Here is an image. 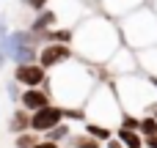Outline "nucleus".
Wrapping results in <instances>:
<instances>
[{
    "mask_svg": "<svg viewBox=\"0 0 157 148\" xmlns=\"http://www.w3.org/2000/svg\"><path fill=\"white\" fill-rule=\"evenodd\" d=\"M47 82H50L52 96L61 102L63 110L83 107V102H88V96L94 93V74L77 60H69L61 69H55V74Z\"/></svg>",
    "mask_w": 157,
    "mask_h": 148,
    "instance_id": "nucleus-1",
    "label": "nucleus"
},
{
    "mask_svg": "<svg viewBox=\"0 0 157 148\" xmlns=\"http://www.w3.org/2000/svg\"><path fill=\"white\" fill-rule=\"evenodd\" d=\"M75 44L77 52L86 55L88 60H105V63L121 49L116 27L105 19H88L86 25H80V30H75Z\"/></svg>",
    "mask_w": 157,
    "mask_h": 148,
    "instance_id": "nucleus-2",
    "label": "nucleus"
},
{
    "mask_svg": "<svg viewBox=\"0 0 157 148\" xmlns=\"http://www.w3.org/2000/svg\"><path fill=\"white\" fill-rule=\"evenodd\" d=\"M116 93L119 102L124 107V113H135V115H155L157 110V88L152 80L144 77H119L116 82Z\"/></svg>",
    "mask_w": 157,
    "mask_h": 148,
    "instance_id": "nucleus-3",
    "label": "nucleus"
},
{
    "mask_svg": "<svg viewBox=\"0 0 157 148\" xmlns=\"http://www.w3.org/2000/svg\"><path fill=\"white\" fill-rule=\"evenodd\" d=\"M86 118H88V124H102V126H108V129H113L116 124L121 126L124 110H121V102H119L116 88H110V85H97L94 93H91L88 102H86Z\"/></svg>",
    "mask_w": 157,
    "mask_h": 148,
    "instance_id": "nucleus-4",
    "label": "nucleus"
},
{
    "mask_svg": "<svg viewBox=\"0 0 157 148\" xmlns=\"http://www.w3.org/2000/svg\"><path fill=\"white\" fill-rule=\"evenodd\" d=\"M124 41L132 49H152L157 47V19L152 11H138L124 22Z\"/></svg>",
    "mask_w": 157,
    "mask_h": 148,
    "instance_id": "nucleus-5",
    "label": "nucleus"
},
{
    "mask_svg": "<svg viewBox=\"0 0 157 148\" xmlns=\"http://www.w3.org/2000/svg\"><path fill=\"white\" fill-rule=\"evenodd\" d=\"M63 118H66V110L61 107V104H50V107H44V110H39V113H33L30 115V132H50V129H55L58 124H63Z\"/></svg>",
    "mask_w": 157,
    "mask_h": 148,
    "instance_id": "nucleus-6",
    "label": "nucleus"
},
{
    "mask_svg": "<svg viewBox=\"0 0 157 148\" xmlns=\"http://www.w3.org/2000/svg\"><path fill=\"white\" fill-rule=\"evenodd\" d=\"M69 60H75L69 44H44V47L39 49V63H41L44 69H61V66L69 63Z\"/></svg>",
    "mask_w": 157,
    "mask_h": 148,
    "instance_id": "nucleus-7",
    "label": "nucleus"
},
{
    "mask_svg": "<svg viewBox=\"0 0 157 148\" xmlns=\"http://www.w3.org/2000/svg\"><path fill=\"white\" fill-rule=\"evenodd\" d=\"M14 80L25 88H41L50 77H47V69L41 63H28V66H17L14 69Z\"/></svg>",
    "mask_w": 157,
    "mask_h": 148,
    "instance_id": "nucleus-8",
    "label": "nucleus"
},
{
    "mask_svg": "<svg viewBox=\"0 0 157 148\" xmlns=\"http://www.w3.org/2000/svg\"><path fill=\"white\" fill-rule=\"evenodd\" d=\"M138 66V58L130 49H119L110 60H108V71H113L116 77H127V71H132Z\"/></svg>",
    "mask_w": 157,
    "mask_h": 148,
    "instance_id": "nucleus-9",
    "label": "nucleus"
},
{
    "mask_svg": "<svg viewBox=\"0 0 157 148\" xmlns=\"http://www.w3.org/2000/svg\"><path fill=\"white\" fill-rule=\"evenodd\" d=\"M19 104H22V110H28V113L33 115V113H39V110H44V107H50V96H47L41 88H25V93H22Z\"/></svg>",
    "mask_w": 157,
    "mask_h": 148,
    "instance_id": "nucleus-10",
    "label": "nucleus"
},
{
    "mask_svg": "<svg viewBox=\"0 0 157 148\" xmlns=\"http://www.w3.org/2000/svg\"><path fill=\"white\" fill-rule=\"evenodd\" d=\"M58 22V16H55V11L52 8H44L41 14H36V19L30 22V30L33 33H39V36H44V33H50L52 30V25Z\"/></svg>",
    "mask_w": 157,
    "mask_h": 148,
    "instance_id": "nucleus-11",
    "label": "nucleus"
},
{
    "mask_svg": "<svg viewBox=\"0 0 157 148\" xmlns=\"http://www.w3.org/2000/svg\"><path fill=\"white\" fill-rule=\"evenodd\" d=\"M8 132L11 135H25L30 132V113L28 110H14L8 118Z\"/></svg>",
    "mask_w": 157,
    "mask_h": 148,
    "instance_id": "nucleus-12",
    "label": "nucleus"
},
{
    "mask_svg": "<svg viewBox=\"0 0 157 148\" xmlns=\"http://www.w3.org/2000/svg\"><path fill=\"white\" fill-rule=\"evenodd\" d=\"M41 38H47V44H72L75 41V30L72 27H52Z\"/></svg>",
    "mask_w": 157,
    "mask_h": 148,
    "instance_id": "nucleus-13",
    "label": "nucleus"
},
{
    "mask_svg": "<svg viewBox=\"0 0 157 148\" xmlns=\"http://www.w3.org/2000/svg\"><path fill=\"white\" fill-rule=\"evenodd\" d=\"M116 137L124 143V148H146V137L141 132H130V129H119Z\"/></svg>",
    "mask_w": 157,
    "mask_h": 148,
    "instance_id": "nucleus-14",
    "label": "nucleus"
},
{
    "mask_svg": "<svg viewBox=\"0 0 157 148\" xmlns=\"http://www.w3.org/2000/svg\"><path fill=\"white\" fill-rule=\"evenodd\" d=\"M69 137H72V126H69L66 121H63V124H58L55 129H50V132L44 135V140H50V143H58V146H61L63 140H69Z\"/></svg>",
    "mask_w": 157,
    "mask_h": 148,
    "instance_id": "nucleus-15",
    "label": "nucleus"
},
{
    "mask_svg": "<svg viewBox=\"0 0 157 148\" xmlns=\"http://www.w3.org/2000/svg\"><path fill=\"white\" fill-rule=\"evenodd\" d=\"M66 143H69L72 148H102V143H99L97 137H91L88 132H86V135H72Z\"/></svg>",
    "mask_w": 157,
    "mask_h": 148,
    "instance_id": "nucleus-16",
    "label": "nucleus"
},
{
    "mask_svg": "<svg viewBox=\"0 0 157 148\" xmlns=\"http://www.w3.org/2000/svg\"><path fill=\"white\" fill-rule=\"evenodd\" d=\"M86 132H88L91 137H97L102 146H105L108 140H113V132H110L108 126H102V124H86Z\"/></svg>",
    "mask_w": 157,
    "mask_h": 148,
    "instance_id": "nucleus-17",
    "label": "nucleus"
},
{
    "mask_svg": "<svg viewBox=\"0 0 157 148\" xmlns=\"http://www.w3.org/2000/svg\"><path fill=\"white\" fill-rule=\"evenodd\" d=\"M138 132H141L146 140H149V137H155V135H157V118H155V115H144V118H141V129H138Z\"/></svg>",
    "mask_w": 157,
    "mask_h": 148,
    "instance_id": "nucleus-18",
    "label": "nucleus"
},
{
    "mask_svg": "<svg viewBox=\"0 0 157 148\" xmlns=\"http://www.w3.org/2000/svg\"><path fill=\"white\" fill-rule=\"evenodd\" d=\"M41 140H39V135L36 132H25V135H17V148H33L39 146Z\"/></svg>",
    "mask_w": 157,
    "mask_h": 148,
    "instance_id": "nucleus-19",
    "label": "nucleus"
},
{
    "mask_svg": "<svg viewBox=\"0 0 157 148\" xmlns=\"http://www.w3.org/2000/svg\"><path fill=\"white\" fill-rule=\"evenodd\" d=\"M119 129L138 132V129H141V115H135V113H124V118H121V126H119Z\"/></svg>",
    "mask_w": 157,
    "mask_h": 148,
    "instance_id": "nucleus-20",
    "label": "nucleus"
},
{
    "mask_svg": "<svg viewBox=\"0 0 157 148\" xmlns=\"http://www.w3.org/2000/svg\"><path fill=\"white\" fill-rule=\"evenodd\" d=\"M6 93H8V99L17 104V102L22 99V93H25V91H19V82H17V80H8V82H6Z\"/></svg>",
    "mask_w": 157,
    "mask_h": 148,
    "instance_id": "nucleus-21",
    "label": "nucleus"
},
{
    "mask_svg": "<svg viewBox=\"0 0 157 148\" xmlns=\"http://www.w3.org/2000/svg\"><path fill=\"white\" fill-rule=\"evenodd\" d=\"M25 3H28V5H30L36 14H41V11L47 8V3H50V0H25Z\"/></svg>",
    "mask_w": 157,
    "mask_h": 148,
    "instance_id": "nucleus-22",
    "label": "nucleus"
},
{
    "mask_svg": "<svg viewBox=\"0 0 157 148\" xmlns=\"http://www.w3.org/2000/svg\"><path fill=\"white\" fill-rule=\"evenodd\" d=\"M8 33H11V30H8V25H6V19L0 16V41H3V38H6Z\"/></svg>",
    "mask_w": 157,
    "mask_h": 148,
    "instance_id": "nucleus-23",
    "label": "nucleus"
},
{
    "mask_svg": "<svg viewBox=\"0 0 157 148\" xmlns=\"http://www.w3.org/2000/svg\"><path fill=\"white\" fill-rule=\"evenodd\" d=\"M105 148H124V143H121L119 137H113V140H108V143H105Z\"/></svg>",
    "mask_w": 157,
    "mask_h": 148,
    "instance_id": "nucleus-24",
    "label": "nucleus"
},
{
    "mask_svg": "<svg viewBox=\"0 0 157 148\" xmlns=\"http://www.w3.org/2000/svg\"><path fill=\"white\" fill-rule=\"evenodd\" d=\"M33 148H61L58 143H50V140H41L39 146H33Z\"/></svg>",
    "mask_w": 157,
    "mask_h": 148,
    "instance_id": "nucleus-25",
    "label": "nucleus"
},
{
    "mask_svg": "<svg viewBox=\"0 0 157 148\" xmlns=\"http://www.w3.org/2000/svg\"><path fill=\"white\" fill-rule=\"evenodd\" d=\"M146 148H157V135H155V137H149V140H146Z\"/></svg>",
    "mask_w": 157,
    "mask_h": 148,
    "instance_id": "nucleus-26",
    "label": "nucleus"
},
{
    "mask_svg": "<svg viewBox=\"0 0 157 148\" xmlns=\"http://www.w3.org/2000/svg\"><path fill=\"white\" fill-rule=\"evenodd\" d=\"M6 60H8V58H6V55L0 52V69H3V63H6Z\"/></svg>",
    "mask_w": 157,
    "mask_h": 148,
    "instance_id": "nucleus-27",
    "label": "nucleus"
},
{
    "mask_svg": "<svg viewBox=\"0 0 157 148\" xmlns=\"http://www.w3.org/2000/svg\"><path fill=\"white\" fill-rule=\"evenodd\" d=\"M149 80H152V82H155V88H157V77H149Z\"/></svg>",
    "mask_w": 157,
    "mask_h": 148,
    "instance_id": "nucleus-28",
    "label": "nucleus"
},
{
    "mask_svg": "<svg viewBox=\"0 0 157 148\" xmlns=\"http://www.w3.org/2000/svg\"><path fill=\"white\" fill-rule=\"evenodd\" d=\"M155 118H157V110H155Z\"/></svg>",
    "mask_w": 157,
    "mask_h": 148,
    "instance_id": "nucleus-29",
    "label": "nucleus"
}]
</instances>
